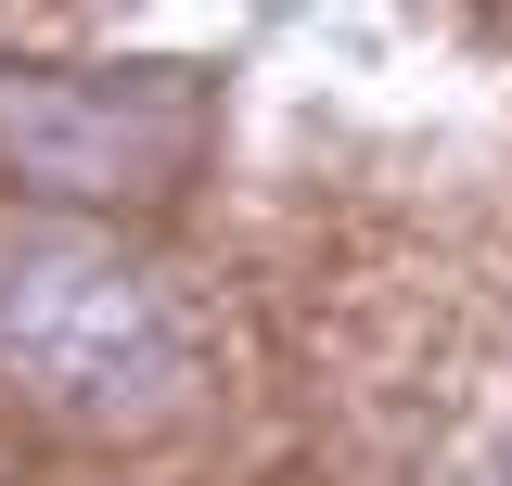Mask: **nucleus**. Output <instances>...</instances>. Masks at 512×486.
Here are the masks:
<instances>
[{"label": "nucleus", "instance_id": "nucleus-2", "mask_svg": "<svg viewBox=\"0 0 512 486\" xmlns=\"http://www.w3.org/2000/svg\"><path fill=\"white\" fill-rule=\"evenodd\" d=\"M205 167V90L154 64H0V180L39 205H167Z\"/></svg>", "mask_w": 512, "mask_h": 486}, {"label": "nucleus", "instance_id": "nucleus-1", "mask_svg": "<svg viewBox=\"0 0 512 486\" xmlns=\"http://www.w3.org/2000/svg\"><path fill=\"white\" fill-rule=\"evenodd\" d=\"M0 384L90 435L167 423L192 384V320L167 269H141L90 218H13L0 231Z\"/></svg>", "mask_w": 512, "mask_h": 486}]
</instances>
